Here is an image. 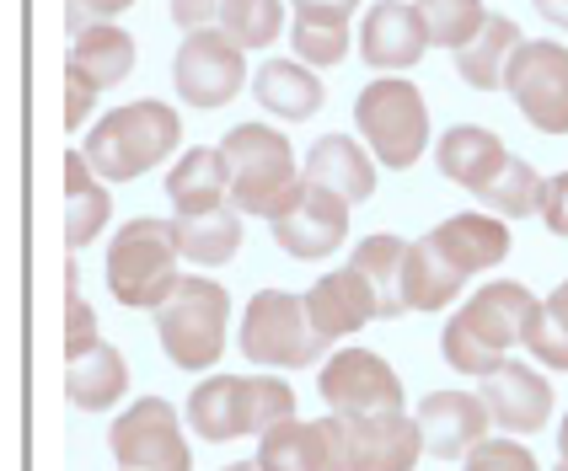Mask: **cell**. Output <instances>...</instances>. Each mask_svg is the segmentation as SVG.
Wrapping results in <instances>:
<instances>
[{
  "label": "cell",
  "instance_id": "4316f807",
  "mask_svg": "<svg viewBox=\"0 0 568 471\" xmlns=\"http://www.w3.org/2000/svg\"><path fill=\"white\" fill-rule=\"evenodd\" d=\"M64 64H70L75 75H87L97 92H108V86L129 81V70H134V38H129L119 22L81 28L75 32V43H70V60Z\"/></svg>",
  "mask_w": 568,
  "mask_h": 471
},
{
  "label": "cell",
  "instance_id": "bcb514c9",
  "mask_svg": "<svg viewBox=\"0 0 568 471\" xmlns=\"http://www.w3.org/2000/svg\"><path fill=\"white\" fill-rule=\"evenodd\" d=\"M221 471H263L257 461H247V467H221Z\"/></svg>",
  "mask_w": 568,
  "mask_h": 471
},
{
  "label": "cell",
  "instance_id": "3957f363",
  "mask_svg": "<svg viewBox=\"0 0 568 471\" xmlns=\"http://www.w3.org/2000/svg\"><path fill=\"white\" fill-rule=\"evenodd\" d=\"M178 145H183L178 107H166L156 96H140V102L113 107L108 119H97L81 151H87V161H92V172L102 183H134L151 166H161Z\"/></svg>",
  "mask_w": 568,
  "mask_h": 471
},
{
  "label": "cell",
  "instance_id": "60d3db41",
  "mask_svg": "<svg viewBox=\"0 0 568 471\" xmlns=\"http://www.w3.org/2000/svg\"><path fill=\"white\" fill-rule=\"evenodd\" d=\"M541 221L552 236H568V172L547 177V193H541Z\"/></svg>",
  "mask_w": 568,
  "mask_h": 471
},
{
  "label": "cell",
  "instance_id": "7402d4cb",
  "mask_svg": "<svg viewBox=\"0 0 568 471\" xmlns=\"http://www.w3.org/2000/svg\"><path fill=\"white\" fill-rule=\"evenodd\" d=\"M301 177L316 183V188L344 193L348 204H365V198L376 193V151H365V145L348 140V134H322L312 151H306Z\"/></svg>",
  "mask_w": 568,
  "mask_h": 471
},
{
  "label": "cell",
  "instance_id": "30bf717a",
  "mask_svg": "<svg viewBox=\"0 0 568 471\" xmlns=\"http://www.w3.org/2000/svg\"><path fill=\"white\" fill-rule=\"evenodd\" d=\"M505 92L537 134H568V49L552 38H526L505 64Z\"/></svg>",
  "mask_w": 568,
  "mask_h": 471
},
{
  "label": "cell",
  "instance_id": "d6a6232c",
  "mask_svg": "<svg viewBox=\"0 0 568 471\" xmlns=\"http://www.w3.org/2000/svg\"><path fill=\"white\" fill-rule=\"evenodd\" d=\"M418 11H424V28H429V43L435 49H467L483 22H488V11H483V0H413Z\"/></svg>",
  "mask_w": 568,
  "mask_h": 471
},
{
  "label": "cell",
  "instance_id": "52a82bcc",
  "mask_svg": "<svg viewBox=\"0 0 568 471\" xmlns=\"http://www.w3.org/2000/svg\"><path fill=\"white\" fill-rule=\"evenodd\" d=\"M354 124L365 134V145L376 151V161L392 172H408L429 151V107L408 75H376L354 96Z\"/></svg>",
  "mask_w": 568,
  "mask_h": 471
},
{
  "label": "cell",
  "instance_id": "7dc6e473",
  "mask_svg": "<svg viewBox=\"0 0 568 471\" xmlns=\"http://www.w3.org/2000/svg\"><path fill=\"white\" fill-rule=\"evenodd\" d=\"M552 471H568V461H558V467H552Z\"/></svg>",
  "mask_w": 568,
  "mask_h": 471
},
{
  "label": "cell",
  "instance_id": "2e32d148",
  "mask_svg": "<svg viewBox=\"0 0 568 471\" xmlns=\"http://www.w3.org/2000/svg\"><path fill=\"white\" fill-rule=\"evenodd\" d=\"M429 43V28H424V11L408 6V0H376L359 22V54L365 64H376L381 75H403L424 60Z\"/></svg>",
  "mask_w": 568,
  "mask_h": 471
},
{
  "label": "cell",
  "instance_id": "d4e9b609",
  "mask_svg": "<svg viewBox=\"0 0 568 471\" xmlns=\"http://www.w3.org/2000/svg\"><path fill=\"white\" fill-rule=\"evenodd\" d=\"M253 96L263 113H274L284 124H301V119H312L322 107V75L306 60H268L257 64Z\"/></svg>",
  "mask_w": 568,
  "mask_h": 471
},
{
  "label": "cell",
  "instance_id": "f35d334b",
  "mask_svg": "<svg viewBox=\"0 0 568 471\" xmlns=\"http://www.w3.org/2000/svg\"><path fill=\"white\" fill-rule=\"evenodd\" d=\"M97 86L92 81H87V75H75V70H70V64H64V129H81L87 124V119H92V107H97Z\"/></svg>",
  "mask_w": 568,
  "mask_h": 471
},
{
  "label": "cell",
  "instance_id": "277c9868",
  "mask_svg": "<svg viewBox=\"0 0 568 471\" xmlns=\"http://www.w3.org/2000/svg\"><path fill=\"white\" fill-rule=\"evenodd\" d=\"M221 151L231 161V204L242 215L274 221L295 204L306 177L295 166V145L274 124H236L221 140Z\"/></svg>",
  "mask_w": 568,
  "mask_h": 471
},
{
  "label": "cell",
  "instance_id": "ac0fdd59",
  "mask_svg": "<svg viewBox=\"0 0 568 471\" xmlns=\"http://www.w3.org/2000/svg\"><path fill=\"white\" fill-rule=\"evenodd\" d=\"M483 402L505 434H537L552 418V380L526 359H505L494 376H483Z\"/></svg>",
  "mask_w": 568,
  "mask_h": 471
},
{
  "label": "cell",
  "instance_id": "ab89813d",
  "mask_svg": "<svg viewBox=\"0 0 568 471\" xmlns=\"http://www.w3.org/2000/svg\"><path fill=\"white\" fill-rule=\"evenodd\" d=\"M129 6L134 0H64V28L81 32V28H97V22H113Z\"/></svg>",
  "mask_w": 568,
  "mask_h": 471
},
{
  "label": "cell",
  "instance_id": "9c48e42d",
  "mask_svg": "<svg viewBox=\"0 0 568 471\" xmlns=\"http://www.w3.org/2000/svg\"><path fill=\"white\" fill-rule=\"evenodd\" d=\"M183 418L166 397H140L108 429V450L119 471H193V450L183 434Z\"/></svg>",
  "mask_w": 568,
  "mask_h": 471
},
{
  "label": "cell",
  "instance_id": "603a6c76",
  "mask_svg": "<svg viewBox=\"0 0 568 471\" xmlns=\"http://www.w3.org/2000/svg\"><path fill=\"white\" fill-rule=\"evenodd\" d=\"M166 198L178 215H210L231 204V161L221 145H193L166 172Z\"/></svg>",
  "mask_w": 568,
  "mask_h": 471
},
{
  "label": "cell",
  "instance_id": "e575fe53",
  "mask_svg": "<svg viewBox=\"0 0 568 471\" xmlns=\"http://www.w3.org/2000/svg\"><path fill=\"white\" fill-rule=\"evenodd\" d=\"M526 354L547 365V370H568V279L541 300L537 321L526 332Z\"/></svg>",
  "mask_w": 568,
  "mask_h": 471
},
{
  "label": "cell",
  "instance_id": "8fae6325",
  "mask_svg": "<svg viewBox=\"0 0 568 471\" xmlns=\"http://www.w3.org/2000/svg\"><path fill=\"white\" fill-rule=\"evenodd\" d=\"M247 49L236 38H225L221 28H193L178 43V60H172V86L178 96L199 107V113H215L231 96L247 86Z\"/></svg>",
  "mask_w": 568,
  "mask_h": 471
},
{
  "label": "cell",
  "instance_id": "6da1fadb",
  "mask_svg": "<svg viewBox=\"0 0 568 471\" xmlns=\"http://www.w3.org/2000/svg\"><path fill=\"white\" fill-rule=\"evenodd\" d=\"M537 311H541V300L526 284H515V279L483 284L473 300L445 321V332H440L445 365L477 380L494 376L509 359V348H526V332H531Z\"/></svg>",
  "mask_w": 568,
  "mask_h": 471
},
{
  "label": "cell",
  "instance_id": "f6af8a7d",
  "mask_svg": "<svg viewBox=\"0 0 568 471\" xmlns=\"http://www.w3.org/2000/svg\"><path fill=\"white\" fill-rule=\"evenodd\" d=\"M558 455L568 461V412H564V423H558Z\"/></svg>",
  "mask_w": 568,
  "mask_h": 471
},
{
  "label": "cell",
  "instance_id": "44dd1931",
  "mask_svg": "<svg viewBox=\"0 0 568 471\" xmlns=\"http://www.w3.org/2000/svg\"><path fill=\"white\" fill-rule=\"evenodd\" d=\"M509 161V145L494 134V129L483 124H456L440 134V145H435V166H440V177H450L456 188L467 193H483L499 172H505Z\"/></svg>",
  "mask_w": 568,
  "mask_h": 471
},
{
  "label": "cell",
  "instance_id": "836d02e7",
  "mask_svg": "<svg viewBox=\"0 0 568 471\" xmlns=\"http://www.w3.org/2000/svg\"><path fill=\"white\" fill-rule=\"evenodd\" d=\"M215 28L225 38H236L242 49H274L284 28V6L280 0H225Z\"/></svg>",
  "mask_w": 568,
  "mask_h": 471
},
{
  "label": "cell",
  "instance_id": "d590c367",
  "mask_svg": "<svg viewBox=\"0 0 568 471\" xmlns=\"http://www.w3.org/2000/svg\"><path fill=\"white\" fill-rule=\"evenodd\" d=\"M290 43H295V60H306V64H344L348 54V22H290Z\"/></svg>",
  "mask_w": 568,
  "mask_h": 471
},
{
  "label": "cell",
  "instance_id": "b9f144b4",
  "mask_svg": "<svg viewBox=\"0 0 568 471\" xmlns=\"http://www.w3.org/2000/svg\"><path fill=\"white\" fill-rule=\"evenodd\" d=\"M290 11L301 22H348L359 11V0H290Z\"/></svg>",
  "mask_w": 568,
  "mask_h": 471
},
{
  "label": "cell",
  "instance_id": "ee69618b",
  "mask_svg": "<svg viewBox=\"0 0 568 471\" xmlns=\"http://www.w3.org/2000/svg\"><path fill=\"white\" fill-rule=\"evenodd\" d=\"M531 6H537L541 22H552L558 32H568V0H531Z\"/></svg>",
  "mask_w": 568,
  "mask_h": 471
},
{
  "label": "cell",
  "instance_id": "7c38bea8",
  "mask_svg": "<svg viewBox=\"0 0 568 471\" xmlns=\"http://www.w3.org/2000/svg\"><path fill=\"white\" fill-rule=\"evenodd\" d=\"M316 391L322 402L344 418H386V412H403L408 397H403V380L397 370L371 354V348H338L322 359L316 370Z\"/></svg>",
  "mask_w": 568,
  "mask_h": 471
},
{
  "label": "cell",
  "instance_id": "7a4b0ae2",
  "mask_svg": "<svg viewBox=\"0 0 568 471\" xmlns=\"http://www.w3.org/2000/svg\"><path fill=\"white\" fill-rule=\"evenodd\" d=\"M189 429L204 444H231L263 434L284 418H295V391L280 370H257V376H204L189 397Z\"/></svg>",
  "mask_w": 568,
  "mask_h": 471
},
{
  "label": "cell",
  "instance_id": "4fadbf2b",
  "mask_svg": "<svg viewBox=\"0 0 568 471\" xmlns=\"http://www.w3.org/2000/svg\"><path fill=\"white\" fill-rule=\"evenodd\" d=\"M253 461L263 471H354L348 418L344 412H327V418H284V423L257 434Z\"/></svg>",
  "mask_w": 568,
  "mask_h": 471
},
{
  "label": "cell",
  "instance_id": "ba28073f",
  "mask_svg": "<svg viewBox=\"0 0 568 471\" xmlns=\"http://www.w3.org/2000/svg\"><path fill=\"white\" fill-rule=\"evenodd\" d=\"M327 338L312 327L306 295L290 289H257L242 311V359L263 365V370H301V365H322Z\"/></svg>",
  "mask_w": 568,
  "mask_h": 471
},
{
  "label": "cell",
  "instance_id": "f546056e",
  "mask_svg": "<svg viewBox=\"0 0 568 471\" xmlns=\"http://www.w3.org/2000/svg\"><path fill=\"white\" fill-rule=\"evenodd\" d=\"M178 221V247L193 268H221L242 252V209L221 204L210 215H172Z\"/></svg>",
  "mask_w": 568,
  "mask_h": 471
},
{
  "label": "cell",
  "instance_id": "484cf974",
  "mask_svg": "<svg viewBox=\"0 0 568 471\" xmlns=\"http://www.w3.org/2000/svg\"><path fill=\"white\" fill-rule=\"evenodd\" d=\"M124 391H129V365L113 344H97L92 354H81V359L64 365V397H70V408L108 412L124 402Z\"/></svg>",
  "mask_w": 568,
  "mask_h": 471
},
{
  "label": "cell",
  "instance_id": "5b68a950",
  "mask_svg": "<svg viewBox=\"0 0 568 471\" xmlns=\"http://www.w3.org/2000/svg\"><path fill=\"white\" fill-rule=\"evenodd\" d=\"M178 257H183L178 221L140 215V221L119 225V236L108 242V295L129 311H156L183 279Z\"/></svg>",
  "mask_w": 568,
  "mask_h": 471
},
{
  "label": "cell",
  "instance_id": "f1b7e54d",
  "mask_svg": "<svg viewBox=\"0 0 568 471\" xmlns=\"http://www.w3.org/2000/svg\"><path fill=\"white\" fill-rule=\"evenodd\" d=\"M526 38H520V22H509V17H488L483 32H477L467 49H456V70H462V81L473 86V92H499L505 86V64L509 54L520 49Z\"/></svg>",
  "mask_w": 568,
  "mask_h": 471
},
{
  "label": "cell",
  "instance_id": "d6986e66",
  "mask_svg": "<svg viewBox=\"0 0 568 471\" xmlns=\"http://www.w3.org/2000/svg\"><path fill=\"white\" fill-rule=\"evenodd\" d=\"M429 242L462 279H473V274H488V268H499L509 257V221L467 209V215H450V221L435 225Z\"/></svg>",
  "mask_w": 568,
  "mask_h": 471
},
{
  "label": "cell",
  "instance_id": "e0dca14e",
  "mask_svg": "<svg viewBox=\"0 0 568 471\" xmlns=\"http://www.w3.org/2000/svg\"><path fill=\"white\" fill-rule=\"evenodd\" d=\"M306 311H312V327L327 338V344H338L348 332H359L365 321H381V289L365 279V268H333V274H322V279L306 289Z\"/></svg>",
  "mask_w": 568,
  "mask_h": 471
},
{
  "label": "cell",
  "instance_id": "8992f818",
  "mask_svg": "<svg viewBox=\"0 0 568 471\" xmlns=\"http://www.w3.org/2000/svg\"><path fill=\"white\" fill-rule=\"evenodd\" d=\"M225 321H231V295L215 279H178V289L156 306V338L178 370H210L225 354Z\"/></svg>",
  "mask_w": 568,
  "mask_h": 471
},
{
  "label": "cell",
  "instance_id": "8d00e7d4",
  "mask_svg": "<svg viewBox=\"0 0 568 471\" xmlns=\"http://www.w3.org/2000/svg\"><path fill=\"white\" fill-rule=\"evenodd\" d=\"M97 344L102 338H97L92 306L81 300V274H75V263H64V365L81 359V354H92Z\"/></svg>",
  "mask_w": 568,
  "mask_h": 471
},
{
  "label": "cell",
  "instance_id": "4dcf8cb0",
  "mask_svg": "<svg viewBox=\"0 0 568 471\" xmlns=\"http://www.w3.org/2000/svg\"><path fill=\"white\" fill-rule=\"evenodd\" d=\"M541 193H547V177H537V166L520 156L505 161V172L477 193V204L499 221H526V215H541Z\"/></svg>",
  "mask_w": 568,
  "mask_h": 471
},
{
  "label": "cell",
  "instance_id": "83f0119b",
  "mask_svg": "<svg viewBox=\"0 0 568 471\" xmlns=\"http://www.w3.org/2000/svg\"><path fill=\"white\" fill-rule=\"evenodd\" d=\"M462 274L445 263L435 242L424 236V242H408V257H403V306L408 311H450V300L462 295Z\"/></svg>",
  "mask_w": 568,
  "mask_h": 471
},
{
  "label": "cell",
  "instance_id": "1f68e13d",
  "mask_svg": "<svg viewBox=\"0 0 568 471\" xmlns=\"http://www.w3.org/2000/svg\"><path fill=\"white\" fill-rule=\"evenodd\" d=\"M403 257H408V242L403 236H392V231H381V236H365L359 247H354V268H365V279L381 289V311L386 316H403Z\"/></svg>",
  "mask_w": 568,
  "mask_h": 471
},
{
  "label": "cell",
  "instance_id": "5bb4252c",
  "mask_svg": "<svg viewBox=\"0 0 568 471\" xmlns=\"http://www.w3.org/2000/svg\"><path fill=\"white\" fill-rule=\"evenodd\" d=\"M348 204L344 193L333 188H316V183H301L295 193V204L268 221L274 231V247L290 252V257H301V263H312V257H327V252L344 247L348 236Z\"/></svg>",
  "mask_w": 568,
  "mask_h": 471
},
{
  "label": "cell",
  "instance_id": "9a60e30c",
  "mask_svg": "<svg viewBox=\"0 0 568 471\" xmlns=\"http://www.w3.org/2000/svg\"><path fill=\"white\" fill-rule=\"evenodd\" d=\"M413 418L435 461H467V450L488 440V423H494L483 391H429Z\"/></svg>",
  "mask_w": 568,
  "mask_h": 471
},
{
  "label": "cell",
  "instance_id": "ffe728a7",
  "mask_svg": "<svg viewBox=\"0 0 568 471\" xmlns=\"http://www.w3.org/2000/svg\"><path fill=\"white\" fill-rule=\"evenodd\" d=\"M348 440H354V471H413L429 455L418 418H408V412L348 418Z\"/></svg>",
  "mask_w": 568,
  "mask_h": 471
},
{
  "label": "cell",
  "instance_id": "cb8c5ba5",
  "mask_svg": "<svg viewBox=\"0 0 568 471\" xmlns=\"http://www.w3.org/2000/svg\"><path fill=\"white\" fill-rule=\"evenodd\" d=\"M108 215H113V193L92 172L87 151H64V247H92Z\"/></svg>",
  "mask_w": 568,
  "mask_h": 471
},
{
  "label": "cell",
  "instance_id": "7bdbcfd3",
  "mask_svg": "<svg viewBox=\"0 0 568 471\" xmlns=\"http://www.w3.org/2000/svg\"><path fill=\"white\" fill-rule=\"evenodd\" d=\"M221 6L225 0H172V22H178L183 32L215 28V22H221Z\"/></svg>",
  "mask_w": 568,
  "mask_h": 471
},
{
  "label": "cell",
  "instance_id": "74e56055",
  "mask_svg": "<svg viewBox=\"0 0 568 471\" xmlns=\"http://www.w3.org/2000/svg\"><path fill=\"white\" fill-rule=\"evenodd\" d=\"M462 471H537V455L520 444V434H505V440H483L467 450Z\"/></svg>",
  "mask_w": 568,
  "mask_h": 471
}]
</instances>
